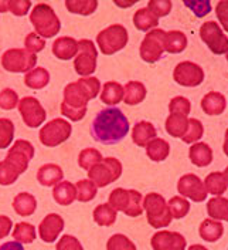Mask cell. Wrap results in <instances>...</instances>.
Wrapping results in <instances>:
<instances>
[{"label": "cell", "mask_w": 228, "mask_h": 250, "mask_svg": "<svg viewBox=\"0 0 228 250\" xmlns=\"http://www.w3.org/2000/svg\"><path fill=\"white\" fill-rule=\"evenodd\" d=\"M19 95L12 88H4L0 91V108L10 111L15 109L19 105Z\"/></svg>", "instance_id": "681fc988"}, {"label": "cell", "mask_w": 228, "mask_h": 250, "mask_svg": "<svg viewBox=\"0 0 228 250\" xmlns=\"http://www.w3.org/2000/svg\"><path fill=\"white\" fill-rule=\"evenodd\" d=\"M12 228H13V222L9 216H4V215H0V239H4L7 237L9 233L12 232Z\"/></svg>", "instance_id": "6f0895ef"}, {"label": "cell", "mask_w": 228, "mask_h": 250, "mask_svg": "<svg viewBox=\"0 0 228 250\" xmlns=\"http://www.w3.org/2000/svg\"><path fill=\"white\" fill-rule=\"evenodd\" d=\"M118 6H121V7H131V6H133V3H121V1H115Z\"/></svg>", "instance_id": "6125c7cd"}, {"label": "cell", "mask_w": 228, "mask_h": 250, "mask_svg": "<svg viewBox=\"0 0 228 250\" xmlns=\"http://www.w3.org/2000/svg\"><path fill=\"white\" fill-rule=\"evenodd\" d=\"M169 111H170V114H179V115L187 117L190 114V111H191V104H190V101L186 97L177 95V97H174L170 101Z\"/></svg>", "instance_id": "c3c4849f"}, {"label": "cell", "mask_w": 228, "mask_h": 250, "mask_svg": "<svg viewBox=\"0 0 228 250\" xmlns=\"http://www.w3.org/2000/svg\"><path fill=\"white\" fill-rule=\"evenodd\" d=\"M198 233L200 237L204 239L206 242H217L221 239V236L224 233V226L221 222L214 220V219H206L201 222L200 228H198Z\"/></svg>", "instance_id": "484cf974"}, {"label": "cell", "mask_w": 228, "mask_h": 250, "mask_svg": "<svg viewBox=\"0 0 228 250\" xmlns=\"http://www.w3.org/2000/svg\"><path fill=\"white\" fill-rule=\"evenodd\" d=\"M159 23V19L152 15V12L148 7L139 9L135 16H133V24L137 30L140 31H151L153 30Z\"/></svg>", "instance_id": "1f68e13d"}, {"label": "cell", "mask_w": 228, "mask_h": 250, "mask_svg": "<svg viewBox=\"0 0 228 250\" xmlns=\"http://www.w3.org/2000/svg\"><path fill=\"white\" fill-rule=\"evenodd\" d=\"M24 47H26V50H27L29 53L36 54V53H40V51L44 50V47H46V40L41 39L38 34H36V33L33 31V33H29V34L26 36V39H24Z\"/></svg>", "instance_id": "816d5d0a"}, {"label": "cell", "mask_w": 228, "mask_h": 250, "mask_svg": "<svg viewBox=\"0 0 228 250\" xmlns=\"http://www.w3.org/2000/svg\"><path fill=\"white\" fill-rule=\"evenodd\" d=\"M189 118L179 114H170L166 120V131L173 138H182L187 129Z\"/></svg>", "instance_id": "836d02e7"}, {"label": "cell", "mask_w": 228, "mask_h": 250, "mask_svg": "<svg viewBox=\"0 0 228 250\" xmlns=\"http://www.w3.org/2000/svg\"><path fill=\"white\" fill-rule=\"evenodd\" d=\"M53 198L61 206L71 205L76 199V185H73L71 182L61 181L60 184H57L53 189Z\"/></svg>", "instance_id": "4316f807"}, {"label": "cell", "mask_w": 228, "mask_h": 250, "mask_svg": "<svg viewBox=\"0 0 228 250\" xmlns=\"http://www.w3.org/2000/svg\"><path fill=\"white\" fill-rule=\"evenodd\" d=\"M207 212L210 219L228 220V201L223 196H215L207 203Z\"/></svg>", "instance_id": "e575fe53"}, {"label": "cell", "mask_w": 228, "mask_h": 250, "mask_svg": "<svg viewBox=\"0 0 228 250\" xmlns=\"http://www.w3.org/2000/svg\"><path fill=\"white\" fill-rule=\"evenodd\" d=\"M78 53V42L73 37H58L53 43V54L60 60H71Z\"/></svg>", "instance_id": "ffe728a7"}, {"label": "cell", "mask_w": 228, "mask_h": 250, "mask_svg": "<svg viewBox=\"0 0 228 250\" xmlns=\"http://www.w3.org/2000/svg\"><path fill=\"white\" fill-rule=\"evenodd\" d=\"M156 137H157V131L154 125L149 121H139L132 129V141L137 146H146Z\"/></svg>", "instance_id": "7402d4cb"}, {"label": "cell", "mask_w": 228, "mask_h": 250, "mask_svg": "<svg viewBox=\"0 0 228 250\" xmlns=\"http://www.w3.org/2000/svg\"><path fill=\"white\" fill-rule=\"evenodd\" d=\"M13 237L16 239V242L21 245H30L36 240V228L31 223L20 222L15 226Z\"/></svg>", "instance_id": "8d00e7d4"}, {"label": "cell", "mask_w": 228, "mask_h": 250, "mask_svg": "<svg viewBox=\"0 0 228 250\" xmlns=\"http://www.w3.org/2000/svg\"><path fill=\"white\" fill-rule=\"evenodd\" d=\"M129 132V120L116 107L101 109L91 124V135L94 140L104 145L119 144Z\"/></svg>", "instance_id": "6da1fadb"}, {"label": "cell", "mask_w": 228, "mask_h": 250, "mask_svg": "<svg viewBox=\"0 0 228 250\" xmlns=\"http://www.w3.org/2000/svg\"><path fill=\"white\" fill-rule=\"evenodd\" d=\"M64 229V219L58 213H50L41 220L38 226V233L43 242L54 243Z\"/></svg>", "instance_id": "e0dca14e"}, {"label": "cell", "mask_w": 228, "mask_h": 250, "mask_svg": "<svg viewBox=\"0 0 228 250\" xmlns=\"http://www.w3.org/2000/svg\"><path fill=\"white\" fill-rule=\"evenodd\" d=\"M96 57L98 51L91 40H79L78 42V53L74 60L76 73L81 77H88L96 70Z\"/></svg>", "instance_id": "30bf717a"}, {"label": "cell", "mask_w": 228, "mask_h": 250, "mask_svg": "<svg viewBox=\"0 0 228 250\" xmlns=\"http://www.w3.org/2000/svg\"><path fill=\"white\" fill-rule=\"evenodd\" d=\"M165 36H166V31L162 29H153L145 36V39L140 44V50H139L140 59L143 62L153 64L163 57Z\"/></svg>", "instance_id": "9c48e42d"}, {"label": "cell", "mask_w": 228, "mask_h": 250, "mask_svg": "<svg viewBox=\"0 0 228 250\" xmlns=\"http://www.w3.org/2000/svg\"><path fill=\"white\" fill-rule=\"evenodd\" d=\"M101 161H102V154L95 148H85L78 155V165L85 171H90L94 165L99 164Z\"/></svg>", "instance_id": "74e56055"}, {"label": "cell", "mask_w": 228, "mask_h": 250, "mask_svg": "<svg viewBox=\"0 0 228 250\" xmlns=\"http://www.w3.org/2000/svg\"><path fill=\"white\" fill-rule=\"evenodd\" d=\"M34 146L31 145V142L26 140H17L12 145V148L9 149L7 155L4 158V161H7L9 164H12L19 173H24L29 168V164L34 156Z\"/></svg>", "instance_id": "4fadbf2b"}, {"label": "cell", "mask_w": 228, "mask_h": 250, "mask_svg": "<svg viewBox=\"0 0 228 250\" xmlns=\"http://www.w3.org/2000/svg\"><path fill=\"white\" fill-rule=\"evenodd\" d=\"M37 64V56L26 48H9L1 56V67L9 73H29Z\"/></svg>", "instance_id": "52a82bcc"}, {"label": "cell", "mask_w": 228, "mask_h": 250, "mask_svg": "<svg viewBox=\"0 0 228 250\" xmlns=\"http://www.w3.org/2000/svg\"><path fill=\"white\" fill-rule=\"evenodd\" d=\"M56 250H84V248L76 237L71 234H64L58 240Z\"/></svg>", "instance_id": "11a10c76"}, {"label": "cell", "mask_w": 228, "mask_h": 250, "mask_svg": "<svg viewBox=\"0 0 228 250\" xmlns=\"http://www.w3.org/2000/svg\"><path fill=\"white\" fill-rule=\"evenodd\" d=\"M207 193H211L214 196H221L223 193H226L228 188V171L221 172H211L206 181L203 182Z\"/></svg>", "instance_id": "603a6c76"}, {"label": "cell", "mask_w": 228, "mask_h": 250, "mask_svg": "<svg viewBox=\"0 0 228 250\" xmlns=\"http://www.w3.org/2000/svg\"><path fill=\"white\" fill-rule=\"evenodd\" d=\"M146 154L153 162H162L170 154V145L166 140L154 138L146 145Z\"/></svg>", "instance_id": "4dcf8cb0"}, {"label": "cell", "mask_w": 228, "mask_h": 250, "mask_svg": "<svg viewBox=\"0 0 228 250\" xmlns=\"http://www.w3.org/2000/svg\"><path fill=\"white\" fill-rule=\"evenodd\" d=\"M200 37L207 44V47L217 56L227 54L228 51V39L227 34L221 30L218 23L213 20L206 21L200 27Z\"/></svg>", "instance_id": "8fae6325"}, {"label": "cell", "mask_w": 228, "mask_h": 250, "mask_svg": "<svg viewBox=\"0 0 228 250\" xmlns=\"http://www.w3.org/2000/svg\"><path fill=\"white\" fill-rule=\"evenodd\" d=\"M184 6L189 7L196 17H204L211 12V3L209 0H193V1H184Z\"/></svg>", "instance_id": "f5cc1de1"}, {"label": "cell", "mask_w": 228, "mask_h": 250, "mask_svg": "<svg viewBox=\"0 0 228 250\" xmlns=\"http://www.w3.org/2000/svg\"><path fill=\"white\" fill-rule=\"evenodd\" d=\"M116 210L109 205V203H102L98 205L94 210V220L99 225V226H112L116 222Z\"/></svg>", "instance_id": "d6a6232c"}, {"label": "cell", "mask_w": 228, "mask_h": 250, "mask_svg": "<svg viewBox=\"0 0 228 250\" xmlns=\"http://www.w3.org/2000/svg\"><path fill=\"white\" fill-rule=\"evenodd\" d=\"M9 12V0H0V13Z\"/></svg>", "instance_id": "91938a15"}, {"label": "cell", "mask_w": 228, "mask_h": 250, "mask_svg": "<svg viewBox=\"0 0 228 250\" xmlns=\"http://www.w3.org/2000/svg\"><path fill=\"white\" fill-rule=\"evenodd\" d=\"M128 40H129L128 30L122 24L108 26L107 29L99 31V34L96 36V43L99 46V50L105 56H111L121 51L128 44Z\"/></svg>", "instance_id": "8992f818"}, {"label": "cell", "mask_w": 228, "mask_h": 250, "mask_svg": "<svg viewBox=\"0 0 228 250\" xmlns=\"http://www.w3.org/2000/svg\"><path fill=\"white\" fill-rule=\"evenodd\" d=\"M76 83L82 87V90H84V93L87 94L88 100L96 98L99 91H101V83H99V80L96 77L79 78Z\"/></svg>", "instance_id": "7dc6e473"}, {"label": "cell", "mask_w": 228, "mask_h": 250, "mask_svg": "<svg viewBox=\"0 0 228 250\" xmlns=\"http://www.w3.org/2000/svg\"><path fill=\"white\" fill-rule=\"evenodd\" d=\"M153 250H186V237L179 232L159 230L151 240Z\"/></svg>", "instance_id": "2e32d148"}, {"label": "cell", "mask_w": 228, "mask_h": 250, "mask_svg": "<svg viewBox=\"0 0 228 250\" xmlns=\"http://www.w3.org/2000/svg\"><path fill=\"white\" fill-rule=\"evenodd\" d=\"M177 190L182 196L191 199L193 202H204L209 195L203 181L194 173L183 175L177 182Z\"/></svg>", "instance_id": "9a60e30c"}, {"label": "cell", "mask_w": 228, "mask_h": 250, "mask_svg": "<svg viewBox=\"0 0 228 250\" xmlns=\"http://www.w3.org/2000/svg\"><path fill=\"white\" fill-rule=\"evenodd\" d=\"M13 209L20 216H31L37 209V199L29 192L17 193L13 199Z\"/></svg>", "instance_id": "d4e9b609"}, {"label": "cell", "mask_w": 228, "mask_h": 250, "mask_svg": "<svg viewBox=\"0 0 228 250\" xmlns=\"http://www.w3.org/2000/svg\"><path fill=\"white\" fill-rule=\"evenodd\" d=\"M19 176H20V173L12 164H9L4 159L0 161V185L1 187L13 185L19 179Z\"/></svg>", "instance_id": "f6af8a7d"}, {"label": "cell", "mask_w": 228, "mask_h": 250, "mask_svg": "<svg viewBox=\"0 0 228 250\" xmlns=\"http://www.w3.org/2000/svg\"><path fill=\"white\" fill-rule=\"evenodd\" d=\"M143 210L146 212V218L149 225L159 229V228H168L171 223V213L169 210L168 202L165 198L159 193H148L143 199Z\"/></svg>", "instance_id": "277c9868"}, {"label": "cell", "mask_w": 228, "mask_h": 250, "mask_svg": "<svg viewBox=\"0 0 228 250\" xmlns=\"http://www.w3.org/2000/svg\"><path fill=\"white\" fill-rule=\"evenodd\" d=\"M123 100V87L116 81H108L102 85L101 101L108 105H116Z\"/></svg>", "instance_id": "f546056e"}, {"label": "cell", "mask_w": 228, "mask_h": 250, "mask_svg": "<svg viewBox=\"0 0 228 250\" xmlns=\"http://www.w3.org/2000/svg\"><path fill=\"white\" fill-rule=\"evenodd\" d=\"M171 1L170 0H151L148 3V9L152 12L153 16H156L157 19L165 17L170 13L171 10Z\"/></svg>", "instance_id": "f907efd6"}, {"label": "cell", "mask_w": 228, "mask_h": 250, "mask_svg": "<svg viewBox=\"0 0 228 250\" xmlns=\"http://www.w3.org/2000/svg\"><path fill=\"white\" fill-rule=\"evenodd\" d=\"M71 132H73V125L67 120L54 118L41 126V129L38 132V138L44 146L54 148L68 140L71 137Z\"/></svg>", "instance_id": "ba28073f"}, {"label": "cell", "mask_w": 228, "mask_h": 250, "mask_svg": "<svg viewBox=\"0 0 228 250\" xmlns=\"http://www.w3.org/2000/svg\"><path fill=\"white\" fill-rule=\"evenodd\" d=\"M30 21L41 39H51L58 34L61 29V21L53 7L47 3H38L30 12Z\"/></svg>", "instance_id": "7a4b0ae2"}, {"label": "cell", "mask_w": 228, "mask_h": 250, "mask_svg": "<svg viewBox=\"0 0 228 250\" xmlns=\"http://www.w3.org/2000/svg\"><path fill=\"white\" fill-rule=\"evenodd\" d=\"M64 178V171L57 164H46L38 168L37 171V181L43 187H56L60 184Z\"/></svg>", "instance_id": "ac0fdd59"}, {"label": "cell", "mask_w": 228, "mask_h": 250, "mask_svg": "<svg viewBox=\"0 0 228 250\" xmlns=\"http://www.w3.org/2000/svg\"><path fill=\"white\" fill-rule=\"evenodd\" d=\"M88 97L78 83H70L64 88V101L61 103V114L71 121H81L87 114Z\"/></svg>", "instance_id": "3957f363"}, {"label": "cell", "mask_w": 228, "mask_h": 250, "mask_svg": "<svg viewBox=\"0 0 228 250\" xmlns=\"http://www.w3.org/2000/svg\"><path fill=\"white\" fill-rule=\"evenodd\" d=\"M50 83V73L43 67H34L24 76V84L31 90H43Z\"/></svg>", "instance_id": "83f0119b"}, {"label": "cell", "mask_w": 228, "mask_h": 250, "mask_svg": "<svg viewBox=\"0 0 228 250\" xmlns=\"http://www.w3.org/2000/svg\"><path fill=\"white\" fill-rule=\"evenodd\" d=\"M15 138V124L9 118H0V149L9 148Z\"/></svg>", "instance_id": "ee69618b"}, {"label": "cell", "mask_w": 228, "mask_h": 250, "mask_svg": "<svg viewBox=\"0 0 228 250\" xmlns=\"http://www.w3.org/2000/svg\"><path fill=\"white\" fill-rule=\"evenodd\" d=\"M65 7L74 15L90 16L98 9L96 0H67Z\"/></svg>", "instance_id": "d590c367"}, {"label": "cell", "mask_w": 228, "mask_h": 250, "mask_svg": "<svg viewBox=\"0 0 228 250\" xmlns=\"http://www.w3.org/2000/svg\"><path fill=\"white\" fill-rule=\"evenodd\" d=\"M76 199L79 202H90L96 196L98 188L92 184L90 179H81L76 184Z\"/></svg>", "instance_id": "60d3db41"}, {"label": "cell", "mask_w": 228, "mask_h": 250, "mask_svg": "<svg viewBox=\"0 0 228 250\" xmlns=\"http://www.w3.org/2000/svg\"><path fill=\"white\" fill-rule=\"evenodd\" d=\"M0 250H24L23 245L19 242H6L0 246Z\"/></svg>", "instance_id": "680465c9"}, {"label": "cell", "mask_w": 228, "mask_h": 250, "mask_svg": "<svg viewBox=\"0 0 228 250\" xmlns=\"http://www.w3.org/2000/svg\"><path fill=\"white\" fill-rule=\"evenodd\" d=\"M189 250H209L207 248H204V246H201V245H193V246H190V249Z\"/></svg>", "instance_id": "94428289"}, {"label": "cell", "mask_w": 228, "mask_h": 250, "mask_svg": "<svg viewBox=\"0 0 228 250\" xmlns=\"http://www.w3.org/2000/svg\"><path fill=\"white\" fill-rule=\"evenodd\" d=\"M189 156L193 165L198 168H204L213 162V149L206 142H196L190 146Z\"/></svg>", "instance_id": "d6986e66"}, {"label": "cell", "mask_w": 228, "mask_h": 250, "mask_svg": "<svg viewBox=\"0 0 228 250\" xmlns=\"http://www.w3.org/2000/svg\"><path fill=\"white\" fill-rule=\"evenodd\" d=\"M122 175V164L116 158H102V161L94 165L88 171V179L96 188H105L118 181Z\"/></svg>", "instance_id": "5b68a950"}, {"label": "cell", "mask_w": 228, "mask_h": 250, "mask_svg": "<svg viewBox=\"0 0 228 250\" xmlns=\"http://www.w3.org/2000/svg\"><path fill=\"white\" fill-rule=\"evenodd\" d=\"M204 70L193 62H179L173 71L174 81L182 87H197L204 81Z\"/></svg>", "instance_id": "5bb4252c"}, {"label": "cell", "mask_w": 228, "mask_h": 250, "mask_svg": "<svg viewBox=\"0 0 228 250\" xmlns=\"http://www.w3.org/2000/svg\"><path fill=\"white\" fill-rule=\"evenodd\" d=\"M31 9L30 0H9V12L17 17L26 16Z\"/></svg>", "instance_id": "db71d44e"}, {"label": "cell", "mask_w": 228, "mask_h": 250, "mask_svg": "<svg viewBox=\"0 0 228 250\" xmlns=\"http://www.w3.org/2000/svg\"><path fill=\"white\" fill-rule=\"evenodd\" d=\"M227 10H228V1H226V0H221V1H218V3H217V6H215V15H217V17H218V20H220L221 26H223L226 30H228Z\"/></svg>", "instance_id": "9f6ffc18"}, {"label": "cell", "mask_w": 228, "mask_h": 250, "mask_svg": "<svg viewBox=\"0 0 228 250\" xmlns=\"http://www.w3.org/2000/svg\"><path fill=\"white\" fill-rule=\"evenodd\" d=\"M107 250H137L136 245L125 234L116 233L109 237Z\"/></svg>", "instance_id": "bcb514c9"}, {"label": "cell", "mask_w": 228, "mask_h": 250, "mask_svg": "<svg viewBox=\"0 0 228 250\" xmlns=\"http://www.w3.org/2000/svg\"><path fill=\"white\" fill-rule=\"evenodd\" d=\"M201 108L207 115H221L227 108V100L221 93L211 91L203 97Z\"/></svg>", "instance_id": "44dd1931"}, {"label": "cell", "mask_w": 228, "mask_h": 250, "mask_svg": "<svg viewBox=\"0 0 228 250\" xmlns=\"http://www.w3.org/2000/svg\"><path fill=\"white\" fill-rule=\"evenodd\" d=\"M109 205L116 212H125L129 205V189L116 188L109 193Z\"/></svg>", "instance_id": "ab89813d"}, {"label": "cell", "mask_w": 228, "mask_h": 250, "mask_svg": "<svg viewBox=\"0 0 228 250\" xmlns=\"http://www.w3.org/2000/svg\"><path fill=\"white\" fill-rule=\"evenodd\" d=\"M146 87L140 81H129L123 87V100L128 105H137L146 98Z\"/></svg>", "instance_id": "cb8c5ba5"}, {"label": "cell", "mask_w": 228, "mask_h": 250, "mask_svg": "<svg viewBox=\"0 0 228 250\" xmlns=\"http://www.w3.org/2000/svg\"><path fill=\"white\" fill-rule=\"evenodd\" d=\"M203 135H204V126L201 124V121L197 118H190L187 123V129L182 137V140L186 144H196L201 140Z\"/></svg>", "instance_id": "f35d334b"}, {"label": "cell", "mask_w": 228, "mask_h": 250, "mask_svg": "<svg viewBox=\"0 0 228 250\" xmlns=\"http://www.w3.org/2000/svg\"><path fill=\"white\" fill-rule=\"evenodd\" d=\"M187 47V37L180 30H171L165 36V51L170 54H179Z\"/></svg>", "instance_id": "f1b7e54d"}, {"label": "cell", "mask_w": 228, "mask_h": 250, "mask_svg": "<svg viewBox=\"0 0 228 250\" xmlns=\"http://www.w3.org/2000/svg\"><path fill=\"white\" fill-rule=\"evenodd\" d=\"M123 213L131 218H137L143 213V196L140 192L129 189V205Z\"/></svg>", "instance_id": "b9f144b4"}, {"label": "cell", "mask_w": 228, "mask_h": 250, "mask_svg": "<svg viewBox=\"0 0 228 250\" xmlns=\"http://www.w3.org/2000/svg\"><path fill=\"white\" fill-rule=\"evenodd\" d=\"M168 206L173 219H183L190 212V203L183 196H173L169 201Z\"/></svg>", "instance_id": "7bdbcfd3"}, {"label": "cell", "mask_w": 228, "mask_h": 250, "mask_svg": "<svg viewBox=\"0 0 228 250\" xmlns=\"http://www.w3.org/2000/svg\"><path fill=\"white\" fill-rule=\"evenodd\" d=\"M19 112L21 115L23 123L29 128H37L44 124L47 117V112L41 103L34 98V97H23L19 101Z\"/></svg>", "instance_id": "7c38bea8"}]
</instances>
